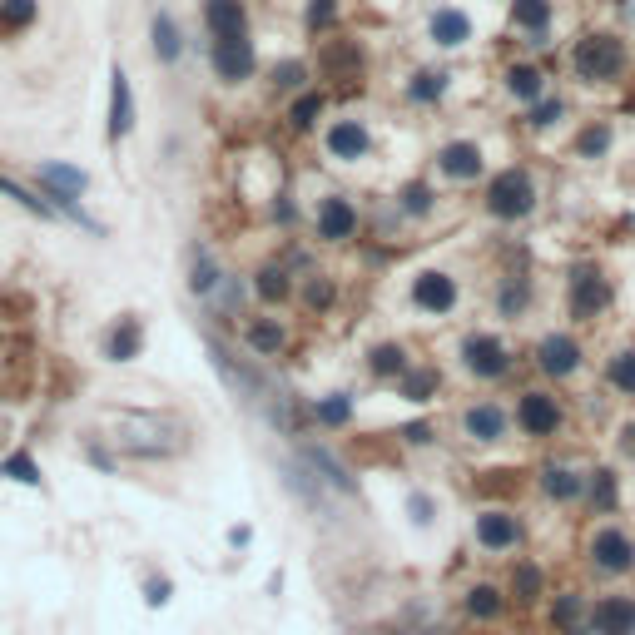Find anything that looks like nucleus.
<instances>
[{
    "mask_svg": "<svg viewBox=\"0 0 635 635\" xmlns=\"http://www.w3.org/2000/svg\"><path fill=\"white\" fill-rule=\"evenodd\" d=\"M437 387H442V373H437V368H407V373L397 378V392H402L407 402H432Z\"/></svg>",
    "mask_w": 635,
    "mask_h": 635,
    "instance_id": "42",
    "label": "nucleus"
},
{
    "mask_svg": "<svg viewBox=\"0 0 635 635\" xmlns=\"http://www.w3.org/2000/svg\"><path fill=\"white\" fill-rule=\"evenodd\" d=\"M115 452L134 462H169L189 447V427L174 412H115Z\"/></svg>",
    "mask_w": 635,
    "mask_h": 635,
    "instance_id": "1",
    "label": "nucleus"
},
{
    "mask_svg": "<svg viewBox=\"0 0 635 635\" xmlns=\"http://www.w3.org/2000/svg\"><path fill=\"white\" fill-rule=\"evenodd\" d=\"M586 556H591V566L596 571H606V576H626L635 571V536L626 526H596L591 536H586Z\"/></svg>",
    "mask_w": 635,
    "mask_h": 635,
    "instance_id": "7",
    "label": "nucleus"
},
{
    "mask_svg": "<svg viewBox=\"0 0 635 635\" xmlns=\"http://www.w3.org/2000/svg\"><path fill=\"white\" fill-rule=\"evenodd\" d=\"M402 437H407L412 447H422V442H432V427H427V422H407V427H402Z\"/></svg>",
    "mask_w": 635,
    "mask_h": 635,
    "instance_id": "54",
    "label": "nucleus"
},
{
    "mask_svg": "<svg viewBox=\"0 0 635 635\" xmlns=\"http://www.w3.org/2000/svg\"><path fill=\"white\" fill-rule=\"evenodd\" d=\"M224 283V268H219V258L209 254L204 244L189 254V293L194 298H214V288Z\"/></svg>",
    "mask_w": 635,
    "mask_h": 635,
    "instance_id": "31",
    "label": "nucleus"
},
{
    "mask_svg": "<svg viewBox=\"0 0 635 635\" xmlns=\"http://www.w3.org/2000/svg\"><path fill=\"white\" fill-rule=\"evenodd\" d=\"M541 492L551 497V502H576V497H586V477L576 472V467H566V462H546L541 467Z\"/></svg>",
    "mask_w": 635,
    "mask_h": 635,
    "instance_id": "24",
    "label": "nucleus"
},
{
    "mask_svg": "<svg viewBox=\"0 0 635 635\" xmlns=\"http://www.w3.org/2000/svg\"><path fill=\"white\" fill-rule=\"evenodd\" d=\"M328 110V95L323 90H298V100L288 105V129H298V134H308V129L318 125V115Z\"/></svg>",
    "mask_w": 635,
    "mask_h": 635,
    "instance_id": "41",
    "label": "nucleus"
},
{
    "mask_svg": "<svg viewBox=\"0 0 635 635\" xmlns=\"http://www.w3.org/2000/svg\"><path fill=\"white\" fill-rule=\"evenodd\" d=\"M407 368H412V363H407V348H402V343H378V348L368 353V373L378 382H397Z\"/></svg>",
    "mask_w": 635,
    "mask_h": 635,
    "instance_id": "39",
    "label": "nucleus"
},
{
    "mask_svg": "<svg viewBox=\"0 0 635 635\" xmlns=\"http://www.w3.org/2000/svg\"><path fill=\"white\" fill-rule=\"evenodd\" d=\"M482 169H487V154H482L477 139H447V144L437 149V174H442V179L472 184V179H482Z\"/></svg>",
    "mask_w": 635,
    "mask_h": 635,
    "instance_id": "15",
    "label": "nucleus"
},
{
    "mask_svg": "<svg viewBox=\"0 0 635 635\" xmlns=\"http://www.w3.org/2000/svg\"><path fill=\"white\" fill-rule=\"evenodd\" d=\"M298 462H303V467H308V472H313L323 487H333L338 497H358L353 472H348V467H343V462H338L328 447H298Z\"/></svg>",
    "mask_w": 635,
    "mask_h": 635,
    "instance_id": "17",
    "label": "nucleus"
},
{
    "mask_svg": "<svg viewBox=\"0 0 635 635\" xmlns=\"http://www.w3.org/2000/svg\"><path fill=\"white\" fill-rule=\"evenodd\" d=\"M313 229H318L323 244H348V239H358V204L343 199V194L318 199V209H313Z\"/></svg>",
    "mask_w": 635,
    "mask_h": 635,
    "instance_id": "11",
    "label": "nucleus"
},
{
    "mask_svg": "<svg viewBox=\"0 0 635 635\" xmlns=\"http://www.w3.org/2000/svg\"><path fill=\"white\" fill-rule=\"evenodd\" d=\"M442 95H447V75L442 70H417L412 85H407V100L412 105H437Z\"/></svg>",
    "mask_w": 635,
    "mask_h": 635,
    "instance_id": "43",
    "label": "nucleus"
},
{
    "mask_svg": "<svg viewBox=\"0 0 635 635\" xmlns=\"http://www.w3.org/2000/svg\"><path fill=\"white\" fill-rule=\"evenodd\" d=\"M169 596H174V581H169V576H149V581H144V601H149L154 611L169 606Z\"/></svg>",
    "mask_w": 635,
    "mask_h": 635,
    "instance_id": "51",
    "label": "nucleus"
},
{
    "mask_svg": "<svg viewBox=\"0 0 635 635\" xmlns=\"http://www.w3.org/2000/svg\"><path fill=\"white\" fill-rule=\"evenodd\" d=\"M472 541H477L482 551H492V556L516 551V546H521V516L507 507H482L472 516Z\"/></svg>",
    "mask_w": 635,
    "mask_h": 635,
    "instance_id": "9",
    "label": "nucleus"
},
{
    "mask_svg": "<svg viewBox=\"0 0 635 635\" xmlns=\"http://www.w3.org/2000/svg\"><path fill=\"white\" fill-rule=\"evenodd\" d=\"M407 511H412V526H432V497H427V492H412V497H407Z\"/></svg>",
    "mask_w": 635,
    "mask_h": 635,
    "instance_id": "52",
    "label": "nucleus"
},
{
    "mask_svg": "<svg viewBox=\"0 0 635 635\" xmlns=\"http://www.w3.org/2000/svg\"><path fill=\"white\" fill-rule=\"evenodd\" d=\"M551 15H556V5H551V0H511V25H516V30H526V35H531V45H541V40H546Z\"/></svg>",
    "mask_w": 635,
    "mask_h": 635,
    "instance_id": "29",
    "label": "nucleus"
},
{
    "mask_svg": "<svg viewBox=\"0 0 635 635\" xmlns=\"http://www.w3.org/2000/svg\"><path fill=\"white\" fill-rule=\"evenodd\" d=\"M204 343H209V363H214V373L229 382V392H234L244 407H268V382H263V373L249 368V363H239L219 338H204Z\"/></svg>",
    "mask_w": 635,
    "mask_h": 635,
    "instance_id": "6",
    "label": "nucleus"
},
{
    "mask_svg": "<svg viewBox=\"0 0 635 635\" xmlns=\"http://www.w3.org/2000/svg\"><path fill=\"white\" fill-rule=\"evenodd\" d=\"M507 407H497V402H477V407H467L462 412V437L467 442H502L507 437Z\"/></svg>",
    "mask_w": 635,
    "mask_h": 635,
    "instance_id": "20",
    "label": "nucleus"
},
{
    "mask_svg": "<svg viewBox=\"0 0 635 635\" xmlns=\"http://www.w3.org/2000/svg\"><path fill=\"white\" fill-rule=\"evenodd\" d=\"M561 427H566V407H561L556 392H546V387H526V392L516 397V432H521V437L546 442V437H556Z\"/></svg>",
    "mask_w": 635,
    "mask_h": 635,
    "instance_id": "5",
    "label": "nucleus"
},
{
    "mask_svg": "<svg viewBox=\"0 0 635 635\" xmlns=\"http://www.w3.org/2000/svg\"><path fill=\"white\" fill-rule=\"evenodd\" d=\"M244 343H249V353H258V358H278L288 348V328L278 318H249L244 323Z\"/></svg>",
    "mask_w": 635,
    "mask_h": 635,
    "instance_id": "27",
    "label": "nucleus"
},
{
    "mask_svg": "<svg viewBox=\"0 0 635 635\" xmlns=\"http://www.w3.org/2000/svg\"><path fill=\"white\" fill-rule=\"evenodd\" d=\"M209 60H214V75H219L224 85H244V80L254 75L258 50H254V40H249V30H244V35H224V40H214Z\"/></svg>",
    "mask_w": 635,
    "mask_h": 635,
    "instance_id": "10",
    "label": "nucleus"
},
{
    "mask_svg": "<svg viewBox=\"0 0 635 635\" xmlns=\"http://www.w3.org/2000/svg\"><path fill=\"white\" fill-rule=\"evenodd\" d=\"M110 144H120L129 139V129H134V90H129V75L115 65L110 70Z\"/></svg>",
    "mask_w": 635,
    "mask_h": 635,
    "instance_id": "21",
    "label": "nucleus"
},
{
    "mask_svg": "<svg viewBox=\"0 0 635 635\" xmlns=\"http://www.w3.org/2000/svg\"><path fill=\"white\" fill-rule=\"evenodd\" d=\"M586 635H635V596H596L586 611Z\"/></svg>",
    "mask_w": 635,
    "mask_h": 635,
    "instance_id": "13",
    "label": "nucleus"
},
{
    "mask_svg": "<svg viewBox=\"0 0 635 635\" xmlns=\"http://www.w3.org/2000/svg\"><path fill=\"white\" fill-rule=\"evenodd\" d=\"M254 293H258V303H268V308L288 303V298H293V273H288L283 263H263L254 273Z\"/></svg>",
    "mask_w": 635,
    "mask_h": 635,
    "instance_id": "30",
    "label": "nucleus"
},
{
    "mask_svg": "<svg viewBox=\"0 0 635 635\" xmlns=\"http://www.w3.org/2000/svg\"><path fill=\"white\" fill-rule=\"evenodd\" d=\"M507 591H502V586H492V581H477V586H467V601H462V606H467V616H472V621H497V616H502V611H507Z\"/></svg>",
    "mask_w": 635,
    "mask_h": 635,
    "instance_id": "33",
    "label": "nucleus"
},
{
    "mask_svg": "<svg viewBox=\"0 0 635 635\" xmlns=\"http://www.w3.org/2000/svg\"><path fill=\"white\" fill-rule=\"evenodd\" d=\"M626 452H635V427H626V442H621Z\"/></svg>",
    "mask_w": 635,
    "mask_h": 635,
    "instance_id": "56",
    "label": "nucleus"
},
{
    "mask_svg": "<svg viewBox=\"0 0 635 635\" xmlns=\"http://www.w3.org/2000/svg\"><path fill=\"white\" fill-rule=\"evenodd\" d=\"M507 95L521 105H536L546 95V75L536 65H507Z\"/></svg>",
    "mask_w": 635,
    "mask_h": 635,
    "instance_id": "38",
    "label": "nucleus"
},
{
    "mask_svg": "<svg viewBox=\"0 0 635 635\" xmlns=\"http://www.w3.org/2000/svg\"><path fill=\"white\" fill-rule=\"evenodd\" d=\"M100 353H105V363H134L139 353H144V323L134 318V313H120L115 323H110V333H105V343H100Z\"/></svg>",
    "mask_w": 635,
    "mask_h": 635,
    "instance_id": "18",
    "label": "nucleus"
},
{
    "mask_svg": "<svg viewBox=\"0 0 635 635\" xmlns=\"http://www.w3.org/2000/svg\"><path fill=\"white\" fill-rule=\"evenodd\" d=\"M427 30H432V40H437L442 50H457V45L472 40V20H467V10H457V5H442V10L427 20Z\"/></svg>",
    "mask_w": 635,
    "mask_h": 635,
    "instance_id": "25",
    "label": "nucleus"
},
{
    "mask_svg": "<svg viewBox=\"0 0 635 635\" xmlns=\"http://www.w3.org/2000/svg\"><path fill=\"white\" fill-rule=\"evenodd\" d=\"M249 541H254L249 526H234V531H229V546H249Z\"/></svg>",
    "mask_w": 635,
    "mask_h": 635,
    "instance_id": "55",
    "label": "nucleus"
},
{
    "mask_svg": "<svg viewBox=\"0 0 635 635\" xmlns=\"http://www.w3.org/2000/svg\"><path fill=\"white\" fill-rule=\"evenodd\" d=\"M457 278L447 273V268H422L417 278H412V308H422V313H432V318H442V313H452L457 308Z\"/></svg>",
    "mask_w": 635,
    "mask_h": 635,
    "instance_id": "12",
    "label": "nucleus"
},
{
    "mask_svg": "<svg viewBox=\"0 0 635 635\" xmlns=\"http://www.w3.org/2000/svg\"><path fill=\"white\" fill-rule=\"evenodd\" d=\"M333 298H338V288H333V278H328V273H313V278L303 283V303H308L313 313H328V308H333Z\"/></svg>",
    "mask_w": 635,
    "mask_h": 635,
    "instance_id": "46",
    "label": "nucleus"
},
{
    "mask_svg": "<svg viewBox=\"0 0 635 635\" xmlns=\"http://www.w3.org/2000/svg\"><path fill=\"white\" fill-rule=\"evenodd\" d=\"M581 363H586V348L571 338V333H546L541 343H536V368L546 373V378H571V373H581Z\"/></svg>",
    "mask_w": 635,
    "mask_h": 635,
    "instance_id": "14",
    "label": "nucleus"
},
{
    "mask_svg": "<svg viewBox=\"0 0 635 635\" xmlns=\"http://www.w3.org/2000/svg\"><path fill=\"white\" fill-rule=\"evenodd\" d=\"M526 303H531V278H507L502 293H497V313L502 318H521Z\"/></svg>",
    "mask_w": 635,
    "mask_h": 635,
    "instance_id": "45",
    "label": "nucleus"
},
{
    "mask_svg": "<svg viewBox=\"0 0 635 635\" xmlns=\"http://www.w3.org/2000/svg\"><path fill=\"white\" fill-rule=\"evenodd\" d=\"M586 611H591V606H586L581 591H556L546 621H551V631L556 635H586Z\"/></svg>",
    "mask_w": 635,
    "mask_h": 635,
    "instance_id": "23",
    "label": "nucleus"
},
{
    "mask_svg": "<svg viewBox=\"0 0 635 635\" xmlns=\"http://www.w3.org/2000/svg\"><path fill=\"white\" fill-rule=\"evenodd\" d=\"M606 382H611L621 397H635V348L611 353V363H606Z\"/></svg>",
    "mask_w": 635,
    "mask_h": 635,
    "instance_id": "44",
    "label": "nucleus"
},
{
    "mask_svg": "<svg viewBox=\"0 0 635 635\" xmlns=\"http://www.w3.org/2000/svg\"><path fill=\"white\" fill-rule=\"evenodd\" d=\"M561 115H566V105H561V100H541V105L531 110V120H526V125H531V129H551V125H561Z\"/></svg>",
    "mask_w": 635,
    "mask_h": 635,
    "instance_id": "50",
    "label": "nucleus"
},
{
    "mask_svg": "<svg viewBox=\"0 0 635 635\" xmlns=\"http://www.w3.org/2000/svg\"><path fill=\"white\" fill-rule=\"evenodd\" d=\"M303 25H308L313 35L333 30V25H338V0H308V10H303Z\"/></svg>",
    "mask_w": 635,
    "mask_h": 635,
    "instance_id": "47",
    "label": "nucleus"
},
{
    "mask_svg": "<svg viewBox=\"0 0 635 635\" xmlns=\"http://www.w3.org/2000/svg\"><path fill=\"white\" fill-rule=\"evenodd\" d=\"M462 368H467L472 378L497 382L516 368V353H511L497 333H467V338H462Z\"/></svg>",
    "mask_w": 635,
    "mask_h": 635,
    "instance_id": "8",
    "label": "nucleus"
},
{
    "mask_svg": "<svg viewBox=\"0 0 635 635\" xmlns=\"http://www.w3.org/2000/svg\"><path fill=\"white\" fill-rule=\"evenodd\" d=\"M611 278H606V268L601 263H571V278H566V313L576 318V323H596L606 308H611Z\"/></svg>",
    "mask_w": 635,
    "mask_h": 635,
    "instance_id": "3",
    "label": "nucleus"
},
{
    "mask_svg": "<svg viewBox=\"0 0 635 635\" xmlns=\"http://www.w3.org/2000/svg\"><path fill=\"white\" fill-rule=\"evenodd\" d=\"M40 20V0H0V40H20Z\"/></svg>",
    "mask_w": 635,
    "mask_h": 635,
    "instance_id": "36",
    "label": "nucleus"
},
{
    "mask_svg": "<svg viewBox=\"0 0 635 635\" xmlns=\"http://www.w3.org/2000/svg\"><path fill=\"white\" fill-rule=\"evenodd\" d=\"M0 477H5V482H15V487H30V492H40V487H45L40 462H35V452H30V447H15V452L0 462Z\"/></svg>",
    "mask_w": 635,
    "mask_h": 635,
    "instance_id": "35",
    "label": "nucleus"
},
{
    "mask_svg": "<svg viewBox=\"0 0 635 635\" xmlns=\"http://www.w3.org/2000/svg\"><path fill=\"white\" fill-rule=\"evenodd\" d=\"M482 209L492 214V219H502V224H516V219H526L531 209H536V179L526 174V169H502V174H492L487 179V199H482Z\"/></svg>",
    "mask_w": 635,
    "mask_h": 635,
    "instance_id": "4",
    "label": "nucleus"
},
{
    "mask_svg": "<svg viewBox=\"0 0 635 635\" xmlns=\"http://www.w3.org/2000/svg\"><path fill=\"white\" fill-rule=\"evenodd\" d=\"M586 497H591V511H596V516H611V511H616V502H621L616 472H611V467H596V472L586 477Z\"/></svg>",
    "mask_w": 635,
    "mask_h": 635,
    "instance_id": "40",
    "label": "nucleus"
},
{
    "mask_svg": "<svg viewBox=\"0 0 635 635\" xmlns=\"http://www.w3.org/2000/svg\"><path fill=\"white\" fill-rule=\"evenodd\" d=\"M0 194H5L15 209L35 214V219H60V209H55V204H50V199H45L35 184H20V179H5V174H0Z\"/></svg>",
    "mask_w": 635,
    "mask_h": 635,
    "instance_id": "32",
    "label": "nucleus"
},
{
    "mask_svg": "<svg viewBox=\"0 0 635 635\" xmlns=\"http://www.w3.org/2000/svg\"><path fill=\"white\" fill-rule=\"evenodd\" d=\"M308 417H313L318 427L338 432V427H348V422H353V397H348V392H328V397H318V402L308 407Z\"/></svg>",
    "mask_w": 635,
    "mask_h": 635,
    "instance_id": "37",
    "label": "nucleus"
},
{
    "mask_svg": "<svg viewBox=\"0 0 635 635\" xmlns=\"http://www.w3.org/2000/svg\"><path fill=\"white\" fill-rule=\"evenodd\" d=\"M318 70H323V80L353 85V80L363 75V45H358V40H323V50H318Z\"/></svg>",
    "mask_w": 635,
    "mask_h": 635,
    "instance_id": "16",
    "label": "nucleus"
},
{
    "mask_svg": "<svg viewBox=\"0 0 635 635\" xmlns=\"http://www.w3.org/2000/svg\"><path fill=\"white\" fill-rule=\"evenodd\" d=\"M397 209H402L407 219H432V214H437V189H432L427 179H407V184L397 189Z\"/></svg>",
    "mask_w": 635,
    "mask_h": 635,
    "instance_id": "34",
    "label": "nucleus"
},
{
    "mask_svg": "<svg viewBox=\"0 0 635 635\" xmlns=\"http://www.w3.org/2000/svg\"><path fill=\"white\" fill-rule=\"evenodd\" d=\"M507 596L516 606H536L546 596V571L536 561H516L511 566V581H507Z\"/></svg>",
    "mask_w": 635,
    "mask_h": 635,
    "instance_id": "28",
    "label": "nucleus"
},
{
    "mask_svg": "<svg viewBox=\"0 0 635 635\" xmlns=\"http://www.w3.org/2000/svg\"><path fill=\"white\" fill-rule=\"evenodd\" d=\"M204 30H209L214 40L244 35V30H249V5H244V0H204Z\"/></svg>",
    "mask_w": 635,
    "mask_h": 635,
    "instance_id": "22",
    "label": "nucleus"
},
{
    "mask_svg": "<svg viewBox=\"0 0 635 635\" xmlns=\"http://www.w3.org/2000/svg\"><path fill=\"white\" fill-rule=\"evenodd\" d=\"M368 149H373V134L363 120H338V125H328V154L338 159V164H358V159H368Z\"/></svg>",
    "mask_w": 635,
    "mask_h": 635,
    "instance_id": "19",
    "label": "nucleus"
},
{
    "mask_svg": "<svg viewBox=\"0 0 635 635\" xmlns=\"http://www.w3.org/2000/svg\"><path fill=\"white\" fill-rule=\"evenodd\" d=\"M149 50H154L159 65H174V60L184 55V35H179V20H174L169 10H159V15L149 20Z\"/></svg>",
    "mask_w": 635,
    "mask_h": 635,
    "instance_id": "26",
    "label": "nucleus"
},
{
    "mask_svg": "<svg viewBox=\"0 0 635 635\" xmlns=\"http://www.w3.org/2000/svg\"><path fill=\"white\" fill-rule=\"evenodd\" d=\"M626 40L616 30H591L576 40L571 50V70L581 75V85H616L626 75Z\"/></svg>",
    "mask_w": 635,
    "mask_h": 635,
    "instance_id": "2",
    "label": "nucleus"
},
{
    "mask_svg": "<svg viewBox=\"0 0 635 635\" xmlns=\"http://www.w3.org/2000/svg\"><path fill=\"white\" fill-rule=\"evenodd\" d=\"M303 80H308V65H303V60L273 65V90H303Z\"/></svg>",
    "mask_w": 635,
    "mask_h": 635,
    "instance_id": "49",
    "label": "nucleus"
},
{
    "mask_svg": "<svg viewBox=\"0 0 635 635\" xmlns=\"http://www.w3.org/2000/svg\"><path fill=\"white\" fill-rule=\"evenodd\" d=\"M85 462L90 467H100V472H115L120 462H115V452L110 447H100V442H85Z\"/></svg>",
    "mask_w": 635,
    "mask_h": 635,
    "instance_id": "53",
    "label": "nucleus"
},
{
    "mask_svg": "<svg viewBox=\"0 0 635 635\" xmlns=\"http://www.w3.org/2000/svg\"><path fill=\"white\" fill-rule=\"evenodd\" d=\"M606 149H611V125H586L581 129V144H576L581 159H601Z\"/></svg>",
    "mask_w": 635,
    "mask_h": 635,
    "instance_id": "48",
    "label": "nucleus"
}]
</instances>
